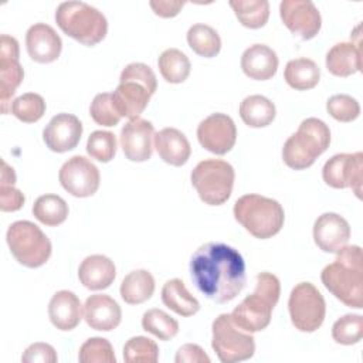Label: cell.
<instances>
[{"label": "cell", "mask_w": 363, "mask_h": 363, "mask_svg": "<svg viewBox=\"0 0 363 363\" xmlns=\"http://www.w3.org/2000/svg\"><path fill=\"white\" fill-rule=\"evenodd\" d=\"M189 268L197 291L216 303L233 301L247 282L242 255L224 242H206L199 247Z\"/></svg>", "instance_id": "obj_1"}, {"label": "cell", "mask_w": 363, "mask_h": 363, "mask_svg": "<svg viewBox=\"0 0 363 363\" xmlns=\"http://www.w3.org/2000/svg\"><path fill=\"white\" fill-rule=\"evenodd\" d=\"M325 288L346 306L363 308V254L359 245H345L320 272Z\"/></svg>", "instance_id": "obj_2"}, {"label": "cell", "mask_w": 363, "mask_h": 363, "mask_svg": "<svg viewBox=\"0 0 363 363\" xmlns=\"http://www.w3.org/2000/svg\"><path fill=\"white\" fill-rule=\"evenodd\" d=\"M281 295L279 279L271 272H261L255 278V289L245 296L230 313L234 323L245 332L264 330Z\"/></svg>", "instance_id": "obj_3"}, {"label": "cell", "mask_w": 363, "mask_h": 363, "mask_svg": "<svg viewBox=\"0 0 363 363\" xmlns=\"http://www.w3.org/2000/svg\"><path fill=\"white\" fill-rule=\"evenodd\" d=\"M157 79L153 69L143 62L128 64L119 77V85L112 92L115 106L122 118L133 119L145 111L156 92Z\"/></svg>", "instance_id": "obj_4"}, {"label": "cell", "mask_w": 363, "mask_h": 363, "mask_svg": "<svg viewBox=\"0 0 363 363\" xmlns=\"http://www.w3.org/2000/svg\"><path fill=\"white\" fill-rule=\"evenodd\" d=\"M329 126L318 118H306L284 143V163L294 170L308 169L329 147Z\"/></svg>", "instance_id": "obj_5"}, {"label": "cell", "mask_w": 363, "mask_h": 363, "mask_svg": "<svg viewBox=\"0 0 363 363\" xmlns=\"http://www.w3.org/2000/svg\"><path fill=\"white\" fill-rule=\"evenodd\" d=\"M234 218L255 238L267 240L277 235L285 220L282 206L261 194L241 196L233 208Z\"/></svg>", "instance_id": "obj_6"}, {"label": "cell", "mask_w": 363, "mask_h": 363, "mask_svg": "<svg viewBox=\"0 0 363 363\" xmlns=\"http://www.w3.org/2000/svg\"><path fill=\"white\" fill-rule=\"evenodd\" d=\"M55 21L64 34L89 47L101 43L108 33V21L102 11L84 1L58 4Z\"/></svg>", "instance_id": "obj_7"}, {"label": "cell", "mask_w": 363, "mask_h": 363, "mask_svg": "<svg viewBox=\"0 0 363 363\" xmlns=\"http://www.w3.org/2000/svg\"><path fill=\"white\" fill-rule=\"evenodd\" d=\"M7 245L16 261L27 268H38L51 257V241L31 221H14L6 233Z\"/></svg>", "instance_id": "obj_8"}, {"label": "cell", "mask_w": 363, "mask_h": 363, "mask_svg": "<svg viewBox=\"0 0 363 363\" xmlns=\"http://www.w3.org/2000/svg\"><path fill=\"white\" fill-rule=\"evenodd\" d=\"M190 179L201 201L208 206H221L231 196L235 173L225 160L204 159L193 169Z\"/></svg>", "instance_id": "obj_9"}, {"label": "cell", "mask_w": 363, "mask_h": 363, "mask_svg": "<svg viewBox=\"0 0 363 363\" xmlns=\"http://www.w3.org/2000/svg\"><path fill=\"white\" fill-rule=\"evenodd\" d=\"M211 347L223 363L251 359L255 352L254 336L238 328L230 313L218 315L211 325Z\"/></svg>", "instance_id": "obj_10"}, {"label": "cell", "mask_w": 363, "mask_h": 363, "mask_svg": "<svg viewBox=\"0 0 363 363\" xmlns=\"http://www.w3.org/2000/svg\"><path fill=\"white\" fill-rule=\"evenodd\" d=\"M288 311L292 325L301 332L318 330L326 315V303L323 295L311 282L296 284L288 299Z\"/></svg>", "instance_id": "obj_11"}, {"label": "cell", "mask_w": 363, "mask_h": 363, "mask_svg": "<svg viewBox=\"0 0 363 363\" xmlns=\"http://www.w3.org/2000/svg\"><path fill=\"white\" fill-rule=\"evenodd\" d=\"M325 183L333 189L350 187L360 199L363 180V153H337L322 169Z\"/></svg>", "instance_id": "obj_12"}, {"label": "cell", "mask_w": 363, "mask_h": 363, "mask_svg": "<svg viewBox=\"0 0 363 363\" xmlns=\"http://www.w3.org/2000/svg\"><path fill=\"white\" fill-rule=\"evenodd\" d=\"M58 179L64 190L74 197H89L99 189L98 167L84 156H72L60 169Z\"/></svg>", "instance_id": "obj_13"}, {"label": "cell", "mask_w": 363, "mask_h": 363, "mask_svg": "<svg viewBox=\"0 0 363 363\" xmlns=\"http://www.w3.org/2000/svg\"><path fill=\"white\" fill-rule=\"evenodd\" d=\"M279 16L285 27L301 40L313 38L322 27L320 13L311 0H282Z\"/></svg>", "instance_id": "obj_14"}, {"label": "cell", "mask_w": 363, "mask_h": 363, "mask_svg": "<svg viewBox=\"0 0 363 363\" xmlns=\"http://www.w3.org/2000/svg\"><path fill=\"white\" fill-rule=\"evenodd\" d=\"M197 139L206 150L220 156L225 155L234 147L237 140L235 123L225 113H211L199 123Z\"/></svg>", "instance_id": "obj_15"}, {"label": "cell", "mask_w": 363, "mask_h": 363, "mask_svg": "<svg viewBox=\"0 0 363 363\" xmlns=\"http://www.w3.org/2000/svg\"><path fill=\"white\" fill-rule=\"evenodd\" d=\"M18 41L7 34L0 38V101L1 112L7 113L9 101L23 82L24 71L18 62ZM11 105V104H10Z\"/></svg>", "instance_id": "obj_16"}, {"label": "cell", "mask_w": 363, "mask_h": 363, "mask_svg": "<svg viewBox=\"0 0 363 363\" xmlns=\"http://www.w3.org/2000/svg\"><path fill=\"white\" fill-rule=\"evenodd\" d=\"M153 125L143 118L129 119L121 130L119 142L123 155L130 162H146L153 152Z\"/></svg>", "instance_id": "obj_17"}, {"label": "cell", "mask_w": 363, "mask_h": 363, "mask_svg": "<svg viewBox=\"0 0 363 363\" xmlns=\"http://www.w3.org/2000/svg\"><path fill=\"white\" fill-rule=\"evenodd\" d=\"M82 136V123L72 113H58L51 118L43 130L47 147L57 153H64L77 147Z\"/></svg>", "instance_id": "obj_18"}, {"label": "cell", "mask_w": 363, "mask_h": 363, "mask_svg": "<svg viewBox=\"0 0 363 363\" xmlns=\"http://www.w3.org/2000/svg\"><path fill=\"white\" fill-rule=\"evenodd\" d=\"M350 225L337 213H323L313 224V241L323 252H337L347 245Z\"/></svg>", "instance_id": "obj_19"}, {"label": "cell", "mask_w": 363, "mask_h": 363, "mask_svg": "<svg viewBox=\"0 0 363 363\" xmlns=\"http://www.w3.org/2000/svg\"><path fill=\"white\" fill-rule=\"evenodd\" d=\"M26 47L33 61L50 64L60 57L62 41L51 26L37 23L33 24L26 33Z\"/></svg>", "instance_id": "obj_20"}, {"label": "cell", "mask_w": 363, "mask_h": 363, "mask_svg": "<svg viewBox=\"0 0 363 363\" xmlns=\"http://www.w3.org/2000/svg\"><path fill=\"white\" fill-rule=\"evenodd\" d=\"M84 319L91 329L109 332L119 326L122 311L119 303L105 294H95L84 303Z\"/></svg>", "instance_id": "obj_21"}, {"label": "cell", "mask_w": 363, "mask_h": 363, "mask_svg": "<svg viewBox=\"0 0 363 363\" xmlns=\"http://www.w3.org/2000/svg\"><path fill=\"white\" fill-rule=\"evenodd\" d=\"M48 316L51 323L60 330L75 329L82 319V305L72 291H58L48 303Z\"/></svg>", "instance_id": "obj_22"}, {"label": "cell", "mask_w": 363, "mask_h": 363, "mask_svg": "<svg viewBox=\"0 0 363 363\" xmlns=\"http://www.w3.org/2000/svg\"><path fill=\"white\" fill-rule=\"evenodd\" d=\"M277 52L265 44H252L241 55L242 72L255 81H267L277 74Z\"/></svg>", "instance_id": "obj_23"}, {"label": "cell", "mask_w": 363, "mask_h": 363, "mask_svg": "<svg viewBox=\"0 0 363 363\" xmlns=\"http://www.w3.org/2000/svg\"><path fill=\"white\" fill-rule=\"evenodd\" d=\"M153 147L163 162L172 166H183L191 153L186 135L176 128H164L155 133Z\"/></svg>", "instance_id": "obj_24"}, {"label": "cell", "mask_w": 363, "mask_h": 363, "mask_svg": "<svg viewBox=\"0 0 363 363\" xmlns=\"http://www.w3.org/2000/svg\"><path fill=\"white\" fill-rule=\"evenodd\" d=\"M116 277V268L111 258L94 254L86 257L79 268L78 278L81 284L91 291H101L108 288Z\"/></svg>", "instance_id": "obj_25"}, {"label": "cell", "mask_w": 363, "mask_h": 363, "mask_svg": "<svg viewBox=\"0 0 363 363\" xmlns=\"http://www.w3.org/2000/svg\"><path fill=\"white\" fill-rule=\"evenodd\" d=\"M326 68L335 77H350L362 69V47L352 43H337L326 54Z\"/></svg>", "instance_id": "obj_26"}, {"label": "cell", "mask_w": 363, "mask_h": 363, "mask_svg": "<svg viewBox=\"0 0 363 363\" xmlns=\"http://www.w3.org/2000/svg\"><path fill=\"white\" fill-rule=\"evenodd\" d=\"M162 302L180 316H191L200 309L197 298L187 291L184 282L179 278L164 282L162 288Z\"/></svg>", "instance_id": "obj_27"}, {"label": "cell", "mask_w": 363, "mask_h": 363, "mask_svg": "<svg viewBox=\"0 0 363 363\" xmlns=\"http://www.w3.org/2000/svg\"><path fill=\"white\" fill-rule=\"evenodd\" d=\"M284 78L286 84L296 91L312 89L320 79V69L311 58H295L286 62Z\"/></svg>", "instance_id": "obj_28"}, {"label": "cell", "mask_w": 363, "mask_h": 363, "mask_svg": "<svg viewBox=\"0 0 363 363\" xmlns=\"http://www.w3.org/2000/svg\"><path fill=\"white\" fill-rule=\"evenodd\" d=\"M119 292L121 298L129 305L143 303L155 292V278L147 269H135L123 278Z\"/></svg>", "instance_id": "obj_29"}, {"label": "cell", "mask_w": 363, "mask_h": 363, "mask_svg": "<svg viewBox=\"0 0 363 363\" xmlns=\"http://www.w3.org/2000/svg\"><path fill=\"white\" fill-rule=\"evenodd\" d=\"M277 109L264 95H250L240 104V116L250 128H265L275 119Z\"/></svg>", "instance_id": "obj_30"}, {"label": "cell", "mask_w": 363, "mask_h": 363, "mask_svg": "<svg viewBox=\"0 0 363 363\" xmlns=\"http://www.w3.org/2000/svg\"><path fill=\"white\" fill-rule=\"evenodd\" d=\"M160 75L170 84H180L190 75V60L187 55L177 48L164 50L157 60Z\"/></svg>", "instance_id": "obj_31"}, {"label": "cell", "mask_w": 363, "mask_h": 363, "mask_svg": "<svg viewBox=\"0 0 363 363\" xmlns=\"http://www.w3.org/2000/svg\"><path fill=\"white\" fill-rule=\"evenodd\" d=\"M34 217L48 225L57 227L68 217V204L58 194H43L33 204Z\"/></svg>", "instance_id": "obj_32"}, {"label": "cell", "mask_w": 363, "mask_h": 363, "mask_svg": "<svg viewBox=\"0 0 363 363\" xmlns=\"http://www.w3.org/2000/svg\"><path fill=\"white\" fill-rule=\"evenodd\" d=\"M238 21L247 28H261L269 17V3L267 0H230Z\"/></svg>", "instance_id": "obj_33"}, {"label": "cell", "mask_w": 363, "mask_h": 363, "mask_svg": "<svg viewBox=\"0 0 363 363\" xmlns=\"http://www.w3.org/2000/svg\"><path fill=\"white\" fill-rule=\"evenodd\" d=\"M189 47L200 57H216L221 50V38L218 33L207 24H193L187 31Z\"/></svg>", "instance_id": "obj_34"}, {"label": "cell", "mask_w": 363, "mask_h": 363, "mask_svg": "<svg viewBox=\"0 0 363 363\" xmlns=\"http://www.w3.org/2000/svg\"><path fill=\"white\" fill-rule=\"evenodd\" d=\"M142 328L160 340H170L179 333L177 320L157 308H152L143 313Z\"/></svg>", "instance_id": "obj_35"}, {"label": "cell", "mask_w": 363, "mask_h": 363, "mask_svg": "<svg viewBox=\"0 0 363 363\" xmlns=\"http://www.w3.org/2000/svg\"><path fill=\"white\" fill-rule=\"evenodd\" d=\"M10 112L24 123H34L45 113V101L40 94L27 92L11 102Z\"/></svg>", "instance_id": "obj_36"}, {"label": "cell", "mask_w": 363, "mask_h": 363, "mask_svg": "<svg viewBox=\"0 0 363 363\" xmlns=\"http://www.w3.org/2000/svg\"><path fill=\"white\" fill-rule=\"evenodd\" d=\"M332 337L340 345H356L363 337V316L347 313L339 318L332 326Z\"/></svg>", "instance_id": "obj_37"}, {"label": "cell", "mask_w": 363, "mask_h": 363, "mask_svg": "<svg viewBox=\"0 0 363 363\" xmlns=\"http://www.w3.org/2000/svg\"><path fill=\"white\" fill-rule=\"evenodd\" d=\"M159 347L155 340L146 336L130 337L123 346V360L126 363H156Z\"/></svg>", "instance_id": "obj_38"}, {"label": "cell", "mask_w": 363, "mask_h": 363, "mask_svg": "<svg viewBox=\"0 0 363 363\" xmlns=\"http://www.w3.org/2000/svg\"><path fill=\"white\" fill-rule=\"evenodd\" d=\"M86 153L102 163L111 162L116 155V138L109 130H95L86 140Z\"/></svg>", "instance_id": "obj_39"}, {"label": "cell", "mask_w": 363, "mask_h": 363, "mask_svg": "<svg viewBox=\"0 0 363 363\" xmlns=\"http://www.w3.org/2000/svg\"><path fill=\"white\" fill-rule=\"evenodd\" d=\"M89 115L95 123L102 126H115L122 119L121 113L115 106L111 92H102L95 95L89 106Z\"/></svg>", "instance_id": "obj_40"}, {"label": "cell", "mask_w": 363, "mask_h": 363, "mask_svg": "<svg viewBox=\"0 0 363 363\" xmlns=\"http://www.w3.org/2000/svg\"><path fill=\"white\" fill-rule=\"evenodd\" d=\"M82 363H115L116 357L109 340L104 337H89L85 340L78 353Z\"/></svg>", "instance_id": "obj_41"}, {"label": "cell", "mask_w": 363, "mask_h": 363, "mask_svg": "<svg viewBox=\"0 0 363 363\" xmlns=\"http://www.w3.org/2000/svg\"><path fill=\"white\" fill-rule=\"evenodd\" d=\"M326 111L339 122H352L360 115V105L347 94H336L328 99Z\"/></svg>", "instance_id": "obj_42"}, {"label": "cell", "mask_w": 363, "mask_h": 363, "mask_svg": "<svg viewBox=\"0 0 363 363\" xmlns=\"http://www.w3.org/2000/svg\"><path fill=\"white\" fill-rule=\"evenodd\" d=\"M57 360L58 356L55 349L51 345L43 342L30 345L21 356L23 363H55Z\"/></svg>", "instance_id": "obj_43"}, {"label": "cell", "mask_w": 363, "mask_h": 363, "mask_svg": "<svg viewBox=\"0 0 363 363\" xmlns=\"http://www.w3.org/2000/svg\"><path fill=\"white\" fill-rule=\"evenodd\" d=\"M24 204V194L13 184H0V210L17 211Z\"/></svg>", "instance_id": "obj_44"}, {"label": "cell", "mask_w": 363, "mask_h": 363, "mask_svg": "<svg viewBox=\"0 0 363 363\" xmlns=\"http://www.w3.org/2000/svg\"><path fill=\"white\" fill-rule=\"evenodd\" d=\"M176 363H210V357L204 353V350L194 343L183 345L174 357Z\"/></svg>", "instance_id": "obj_45"}, {"label": "cell", "mask_w": 363, "mask_h": 363, "mask_svg": "<svg viewBox=\"0 0 363 363\" xmlns=\"http://www.w3.org/2000/svg\"><path fill=\"white\" fill-rule=\"evenodd\" d=\"M186 1L180 0H150L149 6L153 13L163 18H172L180 13Z\"/></svg>", "instance_id": "obj_46"}, {"label": "cell", "mask_w": 363, "mask_h": 363, "mask_svg": "<svg viewBox=\"0 0 363 363\" xmlns=\"http://www.w3.org/2000/svg\"><path fill=\"white\" fill-rule=\"evenodd\" d=\"M16 183V173L4 160H1V183L0 184H13Z\"/></svg>", "instance_id": "obj_47"}]
</instances>
